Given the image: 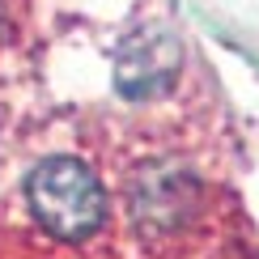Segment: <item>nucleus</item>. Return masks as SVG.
I'll return each instance as SVG.
<instances>
[{
	"label": "nucleus",
	"mask_w": 259,
	"mask_h": 259,
	"mask_svg": "<svg viewBox=\"0 0 259 259\" xmlns=\"http://www.w3.org/2000/svg\"><path fill=\"white\" fill-rule=\"evenodd\" d=\"M26 208L56 242H85L106 221V191L81 157L47 153L26 175Z\"/></svg>",
	"instance_id": "obj_1"
},
{
	"label": "nucleus",
	"mask_w": 259,
	"mask_h": 259,
	"mask_svg": "<svg viewBox=\"0 0 259 259\" xmlns=\"http://www.w3.org/2000/svg\"><path fill=\"white\" fill-rule=\"evenodd\" d=\"M196 200H200L196 179L179 166H149L127 187V204H132L136 225L145 234H153V238L183 230L187 217L196 212Z\"/></svg>",
	"instance_id": "obj_2"
},
{
	"label": "nucleus",
	"mask_w": 259,
	"mask_h": 259,
	"mask_svg": "<svg viewBox=\"0 0 259 259\" xmlns=\"http://www.w3.org/2000/svg\"><path fill=\"white\" fill-rule=\"evenodd\" d=\"M115 77H119V90L127 98L157 94V90H166V85L179 77V47L166 34H157V30H140V34L123 47Z\"/></svg>",
	"instance_id": "obj_3"
},
{
	"label": "nucleus",
	"mask_w": 259,
	"mask_h": 259,
	"mask_svg": "<svg viewBox=\"0 0 259 259\" xmlns=\"http://www.w3.org/2000/svg\"><path fill=\"white\" fill-rule=\"evenodd\" d=\"M5 26H9V13H5V0H0V38H5Z\"/></svg>",
	"instance_id": "obj_4"
}]
</instances>
